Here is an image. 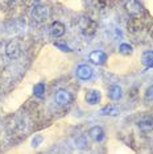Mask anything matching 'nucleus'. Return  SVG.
I'll return each instance as SVG.
<instances>
[{"mask_svg": "<svg viewBox=\"0 0 153 154\" xmlns=\"http://www.w3.org/2000/svg\"><path fill=\"white\" fill-rule=\"evenodd\" d=\"M49 8L45 5H36L33 7L32 12H30V16L36 23H45L48 19H49Z\"/></svg>", "mask_w": 153, "mask_h": 154, "instance_id": "f257e3e1", "label": "nucleus"}, {"mask_svg": "<svg viewBox=\"0 0 153 154\" xmlns=\"http://www.w3.org/2000/svg\"><path fill=\"white\" fill-rule=\"evenodd\" d=\"M5 54L11 59L19 58L20 54H21V46H20V44L17 41H9L5 46Z\"/></svg>", "mask_w": 153, "mask_h": 154, "instance_id": "f03ea898", "label": "nucleus"}, {"mask_svg": "<svg viewBox=\"0 0 153 154\" xmlns=\"http://www.w3.org/2000/svg\"><path fill=\"white\" fill-rule=\"evenodd\" d=\"M124 8L128 15L131 16H137L142 12V5L139 0H127L126 4H124Z\"/></svg>", "mask_w": 153, "mask_h": 154, "instance_id": "7ed1b4c3", "label": "nucleus"}, {"mask_svg": "<svg viewBox=\"0 0 153 154\" xmlns=\"http://www.w3.org/2000/svg\"><path fill=\"white\" fill-rule=\"evenodd\" d=\"M137 127L142 132H151L153 129V117L151 115H142L137 120Z\"/></svg>", "mask_w": 153, "mask_h": 154, "instance_id": "20e7f679", "label": "nucleus"}, {"mask_svg": "<svg viewBox=\"0 0 153 154\" xmlns=\"http://www.w3.org/2000/svg\"><path fill=\"white\" fill-rule=\"evenodd\" d=\"M142 28H144V23H142V20L137 16H133L130 21H128V30H130L131 33H140L142 30Z\"/></svg>", "mask_w": 153, "mask_h": 154, "instance_id": "39448f33", "label": "nucleus"}, {"mask_svg": "<svg viewBox=\"0 0 153 154\" xmlns=\"http://www.w3.org/2000/svg\"><path fill=\"white\" fill-rule=\"evenodd\" d=\"M55 103L58 106H67L69 103L71 101V95L70 92H67L66 90H60L57 94H55Z\"/></svg>", "mask_w": 153, "mask_h": 154, "instance_id": "423d86ee", "label": "nucleus"}, {"mask_svg": "<svg viewBox=\"0 0 153 154\" xmlns=\"http://www.w3.org/2000/svg\"><path fill=\"white\" fill-rule=\"evenodd\" d=\"M89 59L92 62V63L100 66V65H104V63H106L107 55H106V53H103V51H100V50H94V51H91V53H90Z\"/></svg>", "mask_w": 153, "mask_h": 154, "instance_id": "0eeeda50", "label": "nucleus"}, {"mask_svg": "<svg viewBox=\"0 0 153 154\" xmlns=\"http://www.w3.org/2000/svg\"><path fill=\"white\" fill-rule=\"evenodd\" d=\"M76 76L82 80H89L92 76V69L87 65H79L76 67Z\"/></svg>", "mask_w": 153, "mask_h": 154, "instance_id": "6e6552de", "label": "nucleus"}, {"mask_svg": "<svg viewBox=\"0 0 153 154\" xmlns=\"http://www.w3.org/2000/svg\"><path fill=\"white\" fill-rule=\"evenodd\" d=\"M83 25H82V29H83V33L86 36H92L95 33L96 28H98V24H96L94 20H90V19H85L83 20Z\"/></svg>", "mask_w": 153, "mask_h": 154, "instance_id": "1a4fd4ad", "label": "nucleus"}, {"mask_svg": "<svg viewBox=\"0 0 153 154\" xmlns=\"http://www.w3.org/2000/svg\"><path fill=\"white\" fill-rule=\"evenodd\" d=\"M86 103H89L90 106H95L100 101V92L98 90H89L86 92Z\"/></svg>", "mask_w": 153, "mask_h": 154, "instance_id": "9d476101", "label": "nucleus"}, {"mask_svg": "<svg viewBox=\"0 0 153 154\" xmlns=\"http://www.w3.org/2000/svg\"><path fill=\"white\" fill-rule=\"evenodd\" d=\"M65 25L62 23H60V21H54L53 24L50 25V28H49V30H50V34L53 37H61V36H64L65 34Z\"/></svg>", "mask_w": 153, "mask_h": 154, "instance_id": "9b49d317", "label": "nucleus"}, {"mask_svg": "<svg viewBox=\"0 0 153 154\" xmlns=\"http://www.w3.org/2000/svg\"><path fill=\"white\" fill-rule=\"evenodd\" d=\"M121 95H123V90H121L120 86L117 85H112L108 87V91H107V96L110 97L111 100H119Z\"/></svg>", "mask_w": 153, "mask_h": 154, "instance_id": "f8f14e48", "label": "nucleus"}, {"mask_svg": "<svg viewBox=\"0 0 153 154\" xmlns=\"http://www.w3.org/2000/svg\"><path fill=\"white\" fill-rule=\"evenodd\" d=\"M89 136L94 140V141L100 142L104 138V132H103V129L100 128V127H92L89 131Z\"/></svg>", "mask_w": 153, "mask_h": 154, "instance_id": "ddd939ff", "label": "nucleus"}, {"mask_svg": "<svg viewBox=\"0 0 153 154\" xmlns=\"http://www.w3.org/2000/svg\"><path fill=\"white\" fill-rule=\"evenodd\" d=\"M99 115H102V116H117L119 115V108L116 106H107L99 111Z\"/></svg>", "mask_w": 153, "mask_h": 154, "instance_id": "4468645a", "label": "nucleus"}, {"mask_svg": "<svg viewBox=\"0 0 153 154\" xmlns=\"http://www.w3.org/2000/svg\"><path fill=\"white\" fill-rule=\"evenodd\" d=\"M141 62L145 67H153V51H145L142 53V57H141Z\"/></svg>", "mask_w": 153, "mask_h": 154, "instance_id": "2eb2a0df", "label": "nucleus"}, {"mask_svg": "<svg viewBox=\"0 0 153 154\" xmlns=\"http://www.w3.org/2000/svg\"><path fill=\"white\" fill-rule=\"evenodd\" d=\"M119 53L123 55H131L133 53V48L130 44H121L119 46Z\"/></svg>", "mask_w": 153, "mask_h": 154, "instance_id": "dca6fc26", "label": "nucleus"}, {"mask_svg": "<svg viewBox=\"0 0 153 154\" xmlns=\"http://www.w3.org/2000/svg\"><path fill=\"white\" fill-rule=\"evenodd\" d=\"M44 92H45V85L44 83H37V85L34 86V88H33V94L37 97H41L44 95Z\"/></svg>", "mask_w": 153, "mask_h": 154, "instance_id": "f3484780", "label": "nucleus"}, {"mask_svg": "<svg viewBox=\"0 0 153 154\" xmlns=\"http://www.w3.org/2000/svg\"><path fill=\"white\" fill-rule=\"evenodd\" d=\"M145 100L147 101H153V86L148 87L147 91H145Z\"/></svg>", "mask_w": 153, "mask_h": 154, "instance_id": "a211bd4d", "label": "nucleus"}, {"mask_svg": "<svg viewBox=\"0 0 153 154\" xmlns=\"http://www.w3.org/2000/svg\"><path fill=\"white\" fill-rule=\"evenodd\" d=\"M94 4H95L96 7H99V8H106L107 5H108L110 0H92Z\"/></svg>", "mask_w": 153, "mask_h": 154, "instance_id": "6ab92c4d", "label": "nucleus"}, {"mask_svg": "<svg viewBox=\"0 0 153 154\" xmlns=\"http://www.w3.org/2000/svg\"><path fill=\"white\" fill-rule=\"evenodd\" d=\"M54 45L57 46L58 49H60L61 51H71V49L67 46L66 44H62V42H54Z\"/></svg>", "mask_w": 153, "mask_h": 154, "instance_id": "aec40b11", "label": "nucleus"}, {"mask_svg": "<svg viewBox=\"0 0 153 154\" xmlns=\"http://www.w3.org/2000/svg\"><path fill=\"white\" fill-rule=\"evenodd\" d=\"M42 142V136H36L33 140H32V146H34V148H37L40 143Z\"/></svg>", "mask_w": 153, "mask_h": 154, "instance_id": "412c9836", "label": "nucleus"}, {"mask_svg": "<svg viewBox=\"0 0 153 154\" xmlns=\"http://www.w3.org/2000/svg\"><path fill=\"white\" fill-rule=\"evenodd\" d=\"M149 34H151V37L153 38V26H152V29H151V32H149Z\"/></svg>", "mask_w": 153, "mask_h": 154, "instance_id": "4be33fe9", "label": "nucleus"}]
</instances>
